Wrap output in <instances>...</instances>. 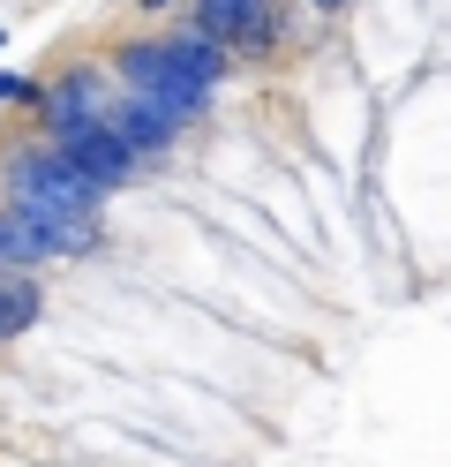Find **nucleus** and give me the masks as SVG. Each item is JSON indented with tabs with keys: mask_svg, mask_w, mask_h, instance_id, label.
<instances>
[{
	"mask_svg": "<svg viewBox=\"0 0 451 467\" xmlns=\"http://www.w3.org/2000/svg\"><path fill=\"white\" fill-rule=\"evenodd\" d=\"M8 196H15L23 219H38V226H83V234H98V203H106L90 182H76L53 151L8 159Z\"/></svg>",
	"mask_w": 451,
	"mask_h": 467,
	"instance_id": "1",
	"label": "nucleus"
},
{
	"mask_svg": "<svg viewBox=\"0 0 451 467\" xmlns=\"http://www.w3.org/2000/svg\"><path fill=\"white\" fill-rule=\"evenodd\" d=\"M113 61H120V83H128V99H136V106H150V113H166L173 129H180V121H189V113L210 99V91H196V83L166 61V46H120Z\"/></svg>",
	"mask_w": 451,
	"mask_h": 467,
	"instance_id": "2",
	"label": "nucleus"
},
{
	"mask_svg": "<svg viewBox=\"0 0 451 467\" xmlns=\"http://www.w3.org/2000/svg\"><path fill=\"white\" fill-rule=\"evenodd\" d=\"M98 234L83 226H38L23 212H0V279H30V265H46V256H83Z\"/></svg>",
	"mask_w": 451,
	"mask_h": 467,
	"instance_id": "3",
	"label": "nucleus"
},
{
	"mask_svg": "<svg viewBox=\"0 0 451 467\" xmlns=\"http://www.w3.org/2000/svg\"><path fill=\"white\" fill-rule=\"evenodd\" d=\"M53 159L68 166L76 182H90L98 196H113V189L136 173V159H128V151H120V143L106 136V121H90V129H76V136H60V151H53Z\"/></svg>",
	"mask_w": 451,
	"mask_h": 467,
	"instance_id": "4",
	"label": "nucleus"
},
{
	"mask_svg": "<svg viewBox=\"0 0 451 467\" xmlns=\"http://www.w3.org/2000/svg\"><path fill=\"white\" fill-rule=\"evenodd\" d=\"M196 38H210V46H271L279 38V16H271V0H196Z\"/></svg>",
	"mask_w": 451,
	"mask_h": 467,
	"instance_id": "5",
	"label": "nucleus"
},
{
	"mask_svg": "<svg viewBox=\"0 0 451 467\" xmlns=\"http://www.w3.org/2000/svg\"><path fill=\"white\" fill-rule=\"evenodd\" d=\"M98 121H106V136L128 159H166V143H173V121H166V113H150V106H136V99L120 106V113H98Z\"/></svg>",
	"mask_w": 451,
	"mask_h": 467,
	"instance_id": "6",
	"label": "nucleus"
},
{
	"mask_svg": "<svg viewBox=\"0 0 451 467\" xmlns=\"http://www.w3.org/2000/svg\"><path fill=\"white\" fill-rule=\"evenodd\" d=\"M90 121H98V83H90V68H76V76H60L53 91H46V129L60 143V136H76Z\"/></svg>",
	"mask_w": 451,
	"mask_h": 467,
	"instance_id": "7",
	"label": "nucleus"
},
{
	"mask_svg": "<svg viewBox=\"0 0 451 467\" xmlns=\"http://www.w3.org/2000/svg\"><path fill=\"white\" fill-rule=\"evenodd\" d=\"M166 61L189 76L196 91H210V83L226 76V46H210V38H196V31H189V38H173V46H166Z\"/></svg>",
	"mask_w": 451,
	"mask_h": 467,
	"instance_id": "8",
	"label": "nucleus"
},
{
	"mask_svg": "<svg viewBox=\"0 0 451 467\" xmlns=\"http://www.w3.org/2000/svg\"><path fill=\"white\" fill-rule=\"evenodd\" d=\"M38 325V286L30 279H0V339H15Z\"/></svg>",
	"mask_w": 451,
	"mask_h": 467,
	"instance_id": "9",
	"label": "nucleus"
},
{
	"mask_svg": "<svg viewBox=\"0 0 451 467\" xmlns=\"http://www.w3.org/2000/svg\"><path fill=\"white\" fill-rule=\"evenodd\" d=\"M316 8H323V16H331V8H346V0H316Z\"/></svg>",
	"mask_w": 451,
	"mask_h": 467,
	"instance_id": "10",
	"label": "nucleus"
},
{
	"mask_svg": "<svg viewBox=\"0 0 451 467\" xmlns=\"http://www.w3.org/2000/svg\"><path fill=\"white\" fill-rule=\"evenodd\" d=\"M136 8H166V0H136Z\"/></svg>",
	"mask_w": 451,
	"mask_h": 467,
	"instance_id": "11",
	"label": "nucleus"
},
{
	"mask_svg": "<svg viewBox=\"0 0 451 467\" xmlns=\"http://www.w3.org/2000/svg\"><path fill=\"white\" fill-rule=\"evenodd\" d=\"M0 46H8V31H0Z\"/></svg>",
	"mask_w": 451,
	"mask_h": 467,
	"instance_id": "12",
	"label": "nucleus"
}]
</instances>
